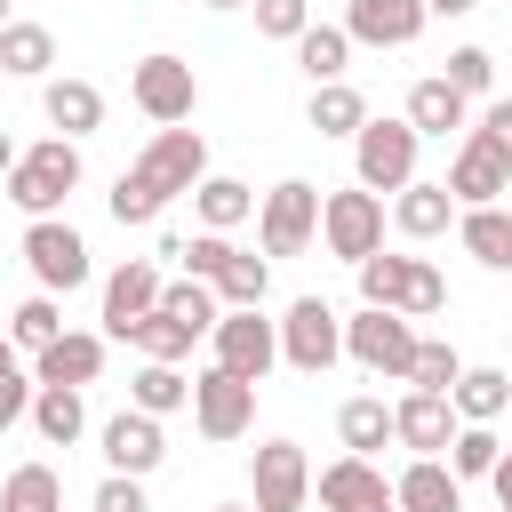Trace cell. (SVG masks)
Instances as JSON below:
<instances>
[{
	"label": "cell",
	"mask_w": 512,
	"mask_h": 512,
	"mask_svg": "<svg viewBox=\"0 0 512 512\" xmlns=\"http://www.w3.org/2000/svg\"><path fill=\"white\" fill-rule=\"evenodd\" d=\"M208 176V144H200V128H160L152 144H144V160L136 168H120V184H112V224H152L176 192H192Z\"/></svg>",
	"instance_id": "cell-1"
},
{
	"label": "cell",
	"mask_w": 512,
	"mask_h": 512,
	"mask_svg": "<svg viewBox=\"0 0 512 512\" xmlns=\"http://www.w3.org/2000/svg\"><path fill=\"white\" fill-rule=\"evenodd\" d=\"M72 184H80V144H72V136H48V144H32V152L8 168V200H16L24 216H56V208L72 200Z\"/></svg>",
	"instance_id": "cell-2"
},
{
	"label": "cell",
	"mask_w": 512,
	"mask_h": 512,
	"mask_svg": "<svg viewBox=\"0 0 512 512\" xmlns=\"http://www.w3.org/2000/svg\"><path fill=\"white\" fill-rule=\"evenodd\" d=\"M416 128H408V112L400 120H368L360 136H352V176L368 184V192H400V184H416Z\"/></svg>",
	"instance_id": "cell-3"
},
{
	"label": "cell",
	"mask_w": 512,
	"mask_h": 512,
	"mask_svg": "<svg viewBox=\"0 0 512 512\" xmlns=\"http://www.w3.org/2000/svg\"><path fill=\"white\" fill-rule=\"evenodd\" d=\"M320 240H328V256H344V264L376 256V248H384V192H368V184L320 192Z\"/></svg>",
	"instance_id": "cell-4"
},
{
	"label": "cell",
	"mask_w": 512,
	"mask_h": 512,
	"mask_svg": "<svg viewBox=\"0 0 512 512\" xmlns=\"http://www.w3.org/2000/svg\"><path fill=\"white\" fill-rule=\"evenodd\" d=\"M336 352H344V320H336V304H328V296H296L288 320H280V360H288L296 376H328Z\"/></svg>",
	"instance_id": "cell-5"
},
{
	"label": "cell",
	"mask_w": 512,
	"mask_h": 512,
	"mask_svg": "<svg viewBox=\"0 0 512 512\" xmlns=\"http://www.w3.org/2000/svg\"><path fill=\"white\" fill-rule=\"evenodd\" d=\"M312 232H320V184H304V176L272 184L264 208H256V240H264V256H304Z\"/></svg>",
	"instance_id": "cell-6"
},
{
	"label": "cell",
	"mask_w": 512,
	"mask_h": 512,
	"mask_svg": "<svg viewBox=\"0 0 512 512\" xmlns=\"http://www.w3.org/2000/svg\"><path fill=\"white\" fill-rule=\"evenodd\" d=\"M344 352H352L368 376H400V384H408V360H416V328H408V312L360 304V320H344Z\"/></svg>",
	"instance_id": "cell-7"
},
{
	"label": "cell",
	"mask_w": 512,
	"mask_h": 512,
	"mask_svg": "<svg viewBox=\"0 0 512 512\" xmlns=\"http://www.w3.org/2000/svg\"><path fill=\"white\" fill-rule=\"evenodd\" d=\"M128 96H136V112H144V120L184 128V120H192V104H200V80H192V64H184V56H144V64L128 72Z\"/></svg>",
	"instance_id": "cell-8"
},
{
	"label": "cell",
	"mask_w": 512,
	"mask_h": 512,
	"mask_svg": "<svg viewBox=\"0 0 512 512\" xmlns=\"http://www.w3.org/2000/svg\"><path fill=\"white\" fill-rule=\"evenodd\" d=\"M24 264H32V280H40L48 296H56V288L72 296V288L88 280V240H80L64 216H32V224H24Z\"/></svg>",
	"instance_id": "cell-9"
},
{
	"label": "cell",
	"mask_w": 512,
	"mask_h": 512,
	"mask_svg": "<svg viewBox=\"0 0 512 512\" xmlns=\"http://www.w3.org/2000/svg\"><path fill=\"white\" fill-rule=\"evenodd\" d=\"M272 360H280V320H264L256 304H240V312H224V320H216V368H232V376L264 384V376H272Z\"/></svg>",
	"instance_id": "cell-10"
},
{
	"label": "cell",
	"mask_w": 512,
	"mask_h": 512,
	"mask_svg": "<svg viewBox=\"0 0 512 512\" xmlns=\"http://www.w3.org/2000/svg\"><path fill=\"white\" fill-rule=\"evenodd\" d=\"M192 424H200L208 440H240V432L256 424V384L232 376V368H200V376H192Z\"/></svg>",
	"instance_id": "cell-11"
},
{
	"label": "cell",
	"mask_w": 512,
	"mask_h": 512,
	"mask_svg": "<svg viewBox=\"0 0 512 512\" xmlns=\"http://www.w3.org/2000/svg\"><path fill=\"white\" fill-rule=\"evenodd\" d=\"M248 488H256V512H304V496H312L304 448H296V440H264V448L248 456Z\"/></svg>",
	"instance_id": "cell-12"
},
{
	"label": "cell",
	"mask_w": 512,
	"mask_h": 512,
	"mask_svg": "<svg viewBox=\"0 0 512 512\" xmlns=\"http://www.w3.org/2000/svg\"><path fill=\"white\" fill-rule=\"evenodd\" d=\"M456 432H464V416H456L448 392H416V384H408V400H392V440H400V448L440 456V448H456Z\"/></svg>",
	"instance_id": "cell-13"
},
{
	"label": "cell",
	"mask_w": 512,
	"mask_h": 512,
	"mask_svg": "<svg viewBox=\"0 0 512 512\" xmlns=\"http://www.w3.org/2000/svg\"><path fill=\"white\" fill-rule=\"evenodd\" d=\"M448 192H456V208H488L496 192H512V160L488 144V136H464V152L448 160V176H440Z\"/></svg>",
	"instance_id": "cell-14"
},
{
	"label": "cell",
	"mask_w": 512,
	"mask_h": 512,
	"mask_svg": "<svg viewBox=\"0 0 512 512\" xmlns=\"http://www.w3.org/2000/svg\"><path fill=\"white\" fill-rule=\"evenodd\" d=\"M160 288H168V280H160V264H144V256H136V264H120V272L104 280V336H120V344H128V328H136L144 312H160Z\"/></svg>",
	"instance_id": "cell-15"
},
{
	"label": "cell",
	"mask_w": 512,
	"mask_h": 512,
	"mask_svg": "<svg viewBox=\"0 0 512 512\" xmlns=\"http://www.w3.org/2000/svg\"><path fill=\"white\" fill-rule=\"evenodd\" d=\"M320 504H328V512H392V480H384L368 456L344 448V456L320 472Z\"/></svg>",
	"instance_id": "cell-16"
},
{
	"label": "cell",
	"mask_w": 512,
	"mask_h": 512,
	"mask_svg": "<svg viewBox=\"0 0 512 512\" xmlns=\"http://www.w3.org/2000/svg\"><path fill=\"white\" fill-rule=\"evenodd\" d=\"M424 0H352L344 8V32L352 40H368V48H408L416 32H424Z\"/></svg>",
	"instance_id": "cell-17"
},
{
	"label": "cell",
	"mask_w": 512,
	"mask_h": 512,
	"mask_svg": "<svg viewBox=\"0 0 512 512\" xmlns=\"http://www.w3.org/2000/svg\"><path fill=\"white\" fill-rule=\"evenodd\" d=\"M160 456H168V440H160V416H144V408H120V416L104 424V464H112V472H136V480H144Z\"/></svg>",
	"instance_id": "cell-18"
},
{
	"label": "cell",
	"mask_w": 512,
	"mask_h": 512,
	"mask_svg": "<svg viewBox=\"0 0 512 512\" xmlns=\"http://www.w3.org/2000/svg\"><path fill=\"white\" fill-rule=\"evenodd\" d=\"M392 512H464V480H456L440 456H416V464L392 480Z\"/></svg>",
	"instance_id": "cell-19"
},
{
	"label": "cell",
	"mask_w": 512,
	"mask_h": 512,
	"mask_svg": "<svg viewBox=\"0 0 512 512\" xmlns=\"http://www.w3.org/2000/svg\"><path fill=\"white\" fill-rule=\"evenodd\" d=\"M40 112H48L56 136L80 144V136L104 128V88H96V80H48V88H40Z\"/></svg>",
	"instance_id": "cell-20"
},
{
	"label": "cell",
	"mask_w": 512,
	"mask_h": 512,
	"mask_svg": "<svg viewBox=\"0 0 512 512\" xmlns=\"http://www.w3.org/2000/svg\"><path fill=\"white\" fill-rule=\"evenodd\" d=\"M456 240H464V256H472V264H488V272H512V208H504V200H488V208H464V216H456Z\"/></svg>",
	"instance_id": "cell-21"
},
{
	"label": "cell",
	"mask_w": 512,
	"mask_h": 512,
	"mask_svg": "<svg viewBox=\"0 0 512 512\" xmlns=\"http://www.w3.org/2000/svg\"><path fill=\"white\" fill-rule=\"evenodd\" d=\"M96 368H104V336H80V328H64L48 352H32L40 384H96Z\"/></svg>",
	"instance_id": "cell-22"
},
{
	"label": "cell",
	"mask_w": 512,
	"mask_h": 512,
	"mask_svg": "<svg viewBox=\"0 0 512 512\" xmlns=\"http://www.w3.org/2000/svg\"><path fill=\"white\" fill-rule=\"evenodd\" d=\"M464 120H472V96L448 88L440 72L408 88V128H416V136H448V128H464Z\"/></svg>",
	"instance_id": "cell-23"
},
{
	"label": "cell",
	"mask_w": 512,
	"mask_h": 512,
	"mask_svg": "<svg viewBox=\"0 0 512 512\" xmlns=\"http://www.w3.org/2000/svg\"><path fill=\"white\" fill-rule=\"evenodd\" d=\"M392 224H400L408 240H440V232L456 224V192H448V184H400Z\"/></svg>",
	"instance_id": "cell-24"
},
{
	"label": "cell",
	"mask_w": 512,
	"mask_h": 512,
	"mask_svg": "<svg viewBox=\"0 0 512 512\" xmlns=\"http://www.w3.org/2000/svg\"><path fill=\"white\" fill-rule=\"evenodd\" d=\"M304 120H312L320 136H360V128H368V96H360L352 80H320L312 104H304Z\"/></svg>",
	"instance_id": "cell-25"
},
{
	"label": "cell",
	"mask_w": 512,
	"mask_h": 512,
	"mask_svg": "<svg viewBox=\"0 0 512 512\" xmlns=\"http://www.w3.org/2000/svg\"><path fill=\"white\" fill-rule=\"evenodd\" d=\"M192 208H200V232H232V224L256 216V192L240 176H200L192 184Z\"/></svg>",
	"instance_id": "cell-26"
},
{
	"label": "cell",
	"mask_w": 512,
	"mask_h": 512,
	"mask_svg": "<svg viewBox=\"0 0 512 512\" xmlns=\"http://www.w3.org/2000/svg\"><path fill=\"white\" fill-rule=\"evenodd\" d=\"M32 424H40V440H48V448H72V440L88 432L80 384H40V392H32Z\"/></svg>",
	"instance_id": "cell-27"
},
{
	"label": "cell",
	"mask_w": 512,
	"mask_h": 512,
	"mask_svg": "<svg viewBox=\"0 0 512 512\" xmlns=\"http://www.w3.org/2000/svg\"><path fill=\"white\" fill-rule=\"evenodd\" d=\"M448 400H456V416H464V424H496V416L512 408V376H504V368H464Z\"/></svg>",
	"instance_id": "cell-28"
},
{
	"label": "cell",
	"mask_w": 512,
	"mask_h": 512,
	"mask_svg": "<svg viewBox=\"0 0 512 512\" xmlns=\"http://www.w3.org/2000/svg\"><path fill=\"white\" fill-rule=\"evenodd\" d=\"M296 64L312 72V88H320V80H344L352 32H344V24H304V32H296Z\"/></svg>",
	"instance_id": "cell-29"
},
{
	"label": "cell",
	"mask_w": 512,
	"mask_h": 512,
	"mask_svg": "<svg viewBox=\"0 0 512 512\" xmlns=\"http://www.w3.org/2000/svg\"><path fill=\"white\" fill-rule=\"evenodd\" d=\"M128 400L144 416H176V408H192V376H176V360H144L136 384H128Z\"/></svg>",
	"instance_id": "cell-30"
},
{
	"label": "cell",
	"mask_w": 512,
	"mask_h": 512,
	"mask_svg": "<svg viewBox=\"0 0 512 512\" xmlns=\"http://www.w3.org/2000/svg\"><path fill=\"white\" fill-rule=\"evenodd\" d=\"M336 432H344V448H352V456H376V448L392 440V408H384L376 392H360V400H344V408H336Z\"/></svg>",
	"instance_id": "cell-31"
},
{
	"label": "cell",
	"mask_w": 512,
	"mask_h": 512,
	"mask_svg": "<svg viewBox=\"0 0 512 512\" xmlns=\"http://www.w3.org/2000/svg\"><path fill=\"white\" fill-rule=\"evenodd\" d=\"M0 512H64V480L56 464H16L0 488Z\"/></svg>",
	"instance_id": "cell-32"
},
{
	"label": "cell",
	"mask_w": 512,
	"mask_h": 512,
	"mask_svg": "<svg viewBox=\"0 0 512 512\" xmlns=\"http://www.w3.org/2000/svg\"><path fill=\"white\" fill-rule=\"evenodd\" d=\"M208 288L224 296V312H240V304H264V288H272V264H264V256H248V248H232V256H224V272H216Z\"/></svg>",
	"instance_id": "cell-33"
},
{
	"label": "cell",
	"mask_w": 512,
	"mask_h": 512,
	"mask_svg": "<svg viewBox=\"0 0 512 512\" xmlns=\"http://www.w3.org/2000/svg\"><path fill=\"white\" fill-rule=\"evenodd\" d=\"M408 264H416V256H384V248H376V256H360V264H352V272H360V304L400 312V296H408Z\"/></svg>",
	"instance_id": "cell-34"
},
{
	"label": "cell",
	"mask_w": 512,
	"mask_h": 512,
	"mask_svg": "<svg viewBox=\"0 0 512 512\" xmlns=\"http://www.w3.org/2000/svg\"><path fill=\"white\" fill-rule=\"evenodd\" d=\"M64 336V312H56V296L40 288V296H24L16 312H8V344H24V352H48Z\"/></svg>",
	"instance_id": "cell-35"
},
{
	"label": "cell",
	"mask_w": 512,
	"mask_h": 512,
	"mask_svg": "<svg viewBox=\"0 0 512 512\" xmlns=\"http://www.w3.org/2000/svg\"><path fill=\"white\" fill-rule=\"evenodd\" d=\"M192 336H200V328H192V320H176V312H144V320L128 328V344H136L144 360H184V352H192Z\"/></svg>",
	"instance_id": "cell-36"
},
{
	"label": "cell",
	"mask_w": 512,
	"mask_h": 512,
	"mask_svg": "<svg viewBox=\"0 0 512 512\" xmlns=\"http://www.w3.org/2000/svg\"><path fill=\"white\" fill-rule=\"evenodd\" d=\"M0 64H8V72H24V80H40V72L56 64L48 24H8V32H0Z\"/></svg>",
	"instance_id": "cell-37"
},
{
	"label": "cell",
	"mask_w": 512,
	"mask_h": 512,
	"mask_svg": "<svg viewBox=\"0 0 512 512\" xmlns=\"http://www.w3.org/2000/svg\"><path fill=\"white\" fill-rule=\"evenodd\" d=\"M456 376H464V360H456V344H440V336H416V360H408V384H416V392H456Z\"/></svg>",
	"instance_id": "cell-38"
},
{
	"label": "cell",
	"mask_w": 512,
	"mask_h": 512,
	"mask_svg": "<svg viewBox=\"0 0 512 512\" xmlns=\"http://www.w3.org/2000/svg\"><path fill=\"white\" fill-rule=\"evenodd\" d=\"M160 312L192 320L200 336H216V320H224V312H216V288H208V280H168V288H160Z\"/></svg>",
	"instance_id": "cell-39"
},
{
	"label": "cell",
	"mask_w": 512,
	"mask_h": 512,
	"mask_svg": "<svg viewBox=\"0 0 512 512\" xmlns=\"http://www.w3.org/2000/svg\"><path fill=\"white\" fill-rule=\"evenodd\" d=\"M496 456H504V440H496L488 424H464V432H456V448H448V472H456V480H488V472H496Z\"/></svg>",
	"instance_id": "cell-40"
},
{
	"label": "cell",
	"mask_w": 512,
	"mask_h": 512,
	"mask_svg": "<svg viewBox=\"0 0 512 512\" xmlns=\"http://www.w3.org/2000/svg\"><path fill=\"white\" fill-rule=\"evenodd\" d=\"M400 312H408V320H432V312H448V280H440L424 256L408 264V296H400Z\"/></svg>",
	"instance_id": "cell-41"
},
{
	"label": "cell",
	"mask_w": 512,
	"mask_h": 512,
	"mask_svg": "<svg viewBox=\"0 0 512 512\" xmlns=\"http://www.w3.org/2000/svg\"><path fill=\"white\" fill-rule=\"evenodd\" d=\"M448 88H464V96H480L488 80H496V56L488 48H448V72H440Z\"/></svg>",
	"instance_id": "cell-42"
},
{
	"label": "cell",
	"mask_w": 512,
	"mask_h": 512,
	"mask_svg": "<svg viewBox=\"0 0 512 512\" xmlns=\"http://www.w3.org/2000/svg\"><path fill=\"white\" fill-rule=\"evenodd\" d=\"M248 8H256V32H272V40H296L312 24V0H248Z\"/></svg>",
	"instance_id": "cell-43"
},
{
	"label": "cell",
	"mask_w": 512,
	"mask_h": 512,
	"mask_svg": "<svg viewBox=\"0 0 512 512\" xmlns=\"http://www.w3.org/2000/svg\"><path fill=\"white\" fill-rule=\"evenodd\" d=\"M224 256H232V240H224V232L184 240V272H192V280H216V272H224Z\"/></svg>",
	"instance_id": "cell-44"
},
{
	"label": "cell",
	"mask_w": 512,
	"mask_h": 512,
	"mask_svg": "<svg viewBox=\"0 0 512 512\" xmlns=\"http://www.w3.org/2000/svg\"><path fill=\"white\" fill-rule=\"evenodd\" d=\"M96 512H144V480H136V472H112V480L96 488Z\"/></svg>",
	"instance_id": "cell-45"
},
{
	"label": "cell",
	"mask_w": 512,
	"mask_h": 512,
	"mask_svg": "<svg viewBox=\"0 0 512 512\" xmlns=\"http://www.w3.org/2000/svg\"><path fill=\"white\" fill-rule=\"evenodd\" d=\"M32 392H40V384H24V376H16V368H0V432H8V424H24V416H32Z\"/></svg>",
	"instance_id": "cell-46"
},
{
	"label": "cell",
	"mask_w": 512,
	"mask_h": 512,
	"mask_svg": "<svg viewBox=\"0 0 512 512\" xmlns=\"http://www.w3.org/2000/svg\"><path fill=\"white\" fill-rule=\"evenodd\" d=\"M472 136H488V144H496V152L512 160V96H496V104L480 112V128H472Z\"/></svg>",
	"instance_id": "cell-47"
},
{
	"label": "cell",
	"mask_w": 512,
	"mask_h": 512,
	"mask_svg": "<svg viewBox=\"0 0 512 512\" xmlns=\"http://www.w3.org/2000/svg\"><path fill=\"white\" fill-rule=\"evenodd\" d=\"M488 488H496V512H512V456H496V472H488Z\"/></svg>",
	"instance_id": "cell-48"
},
{
	"label": "cell",
	"mask_w": 512,
	"mask_h": 512,
	"mask_svg": "<svg viewBox=\"0 0 512 512\" xmlns=\"http://www.w3.org/2000/svg\"><path fill=\"white\" fill-rule=\"evenodd\" d=\"M16 160H24V152H16V136L0 128V184H8V168H16Z\"/></svg>",
	"instance_id": "cell-49"
},
{
	"label": "cell",
	"mask_w": 512,
	"mask_h": 512,
	"mask_svg": "<svg viewBox=\"0 0 512 512\" xmlns=\"http://www.w3.org/2000/svg\"><path fill=\"white\" fill-rule=\"evenodd\" d=\"M424 8H432V16H472L480 0H424Z\"/></svg>",
	"instance_id": "cell-50"
},
{
	"label": "cell",
	"mask_w": 512,
	"mask_h": 512,
	"mask_svg": "<svg viewBox=\"0 0 512 512\" xmlns=\"http://www.w3.org/2000/svg\"><path fill=\"white\" fill-rule=\"evenodd\" d=\"M0 368H16V352H8V336H0Z\"/></svg>",
	"instance_id": "cell-51"
},
{
	"label": "cell",
	"mask_w": 512,
	"mask_h": 512,
	"mask_svg": "<svg viewBox=\"0 0 512 512\" xmlns=\"http://www.w3.org/2000/svg\"><path fill=\"white\" fill-rule=\"evenodd\" d=\"M8 24H16V16H8V0H0V32H8Z\"/></svg>",
	"instance_id": "cell-52"
},
{
	"label": "cell",
	"mask_w": 512,
	"mask_h": 512,
	"mask_svg": "<svg viewBox=\"0 0 512 512\" xmlns=\"http://www.w3.org/2000/svg\"><path fill=\"white\" fill-rule=\"evenodd\" d=\"M208 8H248V0H208Z\"/></svg>",
	"instance_id": "cell-53"
},
{
	"label": "cell",
	"mask_w": 512,
	"mask_h": 512,
	"mask_svg": "<svg viewBox=\"0 0 512 512\" xmlns=\"http://www.w3.org/2000/svg\"><path fill=\"white\" fill-rule=\"evenodd\" d=\"M216 512H248V504H216Z\"/></svg>",
	"instance_id": "cell-54"
},
{
	"label": "cell",
	"mask_w": 512,
	"mask_h": 512,
	"mask_svg": "<svg viewBox=\"0 0 512 512\" xmlns=\"http://www.w3.org/2000/svg\"><path fill=\"white\" fill-rule=\"evenodd\" d=\"M0 72H8V64H0Z\"/></svg>",
	"instance_id": "cell-55"
}]
</instances>
